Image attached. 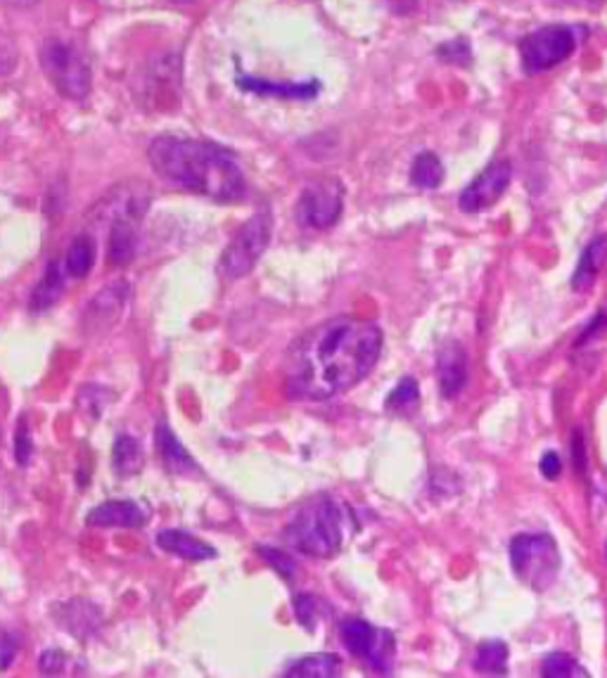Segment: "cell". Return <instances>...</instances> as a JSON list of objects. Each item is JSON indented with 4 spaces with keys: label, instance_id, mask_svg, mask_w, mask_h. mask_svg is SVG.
Here are the masks:
<instances>
[{
    "label": "cell",
    "instance_id": "cell-15",
    "mask_svg": "<svg viewBox=\"0 0 607 678\" xmlns=\"http://www.w3.org/2000/svg\"><path fill=\"white\" fill-rule=\"evenodd\" d=\"M55 619L72 636L82 638V641H86V638H90V636H96L102 627L100 609L88 601H70V603L60 605V609L55 613Z\"/></svg>",
    "mask_w": 607,
    "mask_h": 678
},
{
    "label": "cell",
    "instance_id": "cell-36",
    "mask_svg": "<svg viewBox=\"0 0 607 678\" xmlns=\"http://www.w3.org/2000/svg\"><path fill=\"white\" fill-rule=\"evenodd\" d=\"M3 3L10 8H34L38 0H3Z\"/></svg>",
    "mask_w": 607,
    "mask_h": 678
},
{
    "label": "cell",
    "instance_id": "cell-8",
    "mask_svg": "<svg viewBox=\"0 0 607 678\" xmlns=\"http://www.w3.org/2000/svg\"><path fill=\"white\" fill-rule=\"evenodd\" d=\"M271 233H273V217L269 209H263L235 233L231 245L223 251L221 257L223 275L237 281V278H245L252 271L271 243Z\"/></svg>",
    "mask_w": 607,
    "mask_h": 678
},
{
    "label": "cell",
    "instance_id": "cell-4",
    "mask_svg": "<svg viewBox=\"0 0 607 678\" xmlns=\"http://www.w3.org/2000/svg\"><path fill=\"white\" fill-rule=\"evenodd\" d=\"M38 58H41L44 74L60 96L70 100H84L90 88H94V70H90L86 52L64 41V38H46Z\"/></svg>",
    "mask_w": 607,
    "mask_h": 678
},
{
    "label": "cell",
    "instance_id": "cell-16",
    "mask_svg": "<svg viewBox=\"0 0 607 678\" xmlns=\"http://www.w3.org/2000/svg\"><path fill=\"white\" fill-rule=\"evenodd\" d=\"M237 86L257 96H271L283 100H311L321 93V82H301V84H273L255 76H240Z\"/></svg>",
    "mask_w": 607,
    "mask_h": 678
},
{
    "label": "cell",
    "instance_id": "cell-25",
    "mask_svg": "<svg viewBox=\"0 0 607 678\" xmlns=\"http://www.w3.org/2000/svg\"><path fill=\"white\" fill-rule=\"evenodd\" d=\"M444 164L434 152H420L411 164V183L420 190H434L444 183Z\"/></svg>",
    "mask_w": 607,
    "mask_h": 678
},
{
    "label": "cell",
    "instance_id": "cell-19",
    "mask_svg": "<svg viewBox=\"0 0 607 678\" xmlns=\"http://www.w3.org/2000/svg\"><path fill=\"white\" fill-rule=\"evenodd\" d=\"M62 289H64V266L60 261H50L44 278H41V283H38L32 292V299H29L32 311L44 313V311L55 307V301L60 299Z\"/></svg>",
    "mask_w": 607,
    "mask_h": 678
},
{
    "label": "cell",
    "instance_id": "cell-28",
    "mask_svg": "<svg viewBox=\"0 0 607 678\" xmlns=\"http://www.w3.org/2000/svg\"><path fill=\"white\" fill-rule=\"evenodd\" d=\"M257 553L263 557V563H269L275 571H278V575H281L283 579L289 581V579L295 577L297 565H295V560H293V557H289L287 553L275 551V548H269V546H259Z\"/></svg>",
    "mask_w": 607,
    "mask_h": 678
},
{
    "label": "cell",
    "instance_id": "cell-12",
    "mask_svg": "<svg viewBox=\"0 0 607 678\" xmlns=\"http://www.w3.org/2000/svg\"><path fill=\"white\" fill-rule=\"evenodd\" d=\"M148 515L134 501H104L88 513V527H116V529H140Z\"/></svg>",
    "mask_w": 607,
    "mask_h": 678
},
{
    "label": "cell",
    "instance_id": "cell-34",
    "mask_svg": "<svg viewBox=\"0 0 607 678\" xmlns=\"http://www.w3.org/2000/svg\"><path fill=\"white\" fill-rule=\"evenodd\" d=\"M17 657V641L12 636H5L0 641V669H8Z\"/></svg>",
    "mask_w": 607,
    "mask_h": 678
},
{
    "label": "cell",
    "instance_id": "cell-20",
    "mask_svg": "<svg viewBox=\"0 0 607 678\" xmlns=\"http://www.w3.org/2000/svg\"><path fill=\"white\" fill-rule=\"evenodd\" d=\"M136 255V221L116 217L110 233L108 259L114 266H126Z\"/></svg>",
    "mask_w": 607,
    "mask_h": 678
},
{
    "label": "cell",
    "instance_id": "cell-35",
    "mask_svg": "<svg viewBox=\"0 0 607 678\" xmlns=\"http://www.w3.org/2000/svg\"><path fill=\"white\" fill-rule=\"evenodd\" d=\"M385 5L394 12V15H411V12L420 5V0H385Z\"/></svg>",
    "mask_w": 607,
    "mask_h": 678
},
{
    "label": "cell",
    "instance_id": "cell-11",
    "mask_svg": "<svg viewBox=\"0 0 607 678\" xmlns=\"http://www.w3.org/2000/svg\"><path fill=\"white\" fill-rule=\"evenodd\" d=\"M437 382L444 398H456L468 384V354L458 342H448L439 349Z\"/></svg>",
    "mask_w": 607,
    "mask_h": 678
},
{
    "label": "cell",
    "instance_id": "cell-3",
    "mask_svg": "<svg viewBox=\"0 0 607 678\" xmlns=\"http://www.w3.org/2000/svg\"><path fill=\"white\" fill-rule=\"evenodd\" d=\"M285 541L289 548L309 557H333L339 553L345 541V513L342 505L319 496L304 503L285 529Z\"/></svg>",
    "mask_w": 607,
    "mask_h": 678
},
{
    "label": "cell",
    "instance_id": "cell-6",
    "mask_svg": "<svg viewBox=\"0 0 607 678\" xmlns=\"http://www.w3.org/2000/svg\"><path fill=\"white\" fill-rule=\"evenodd\" d=\"M579 46V29L570 24H548L541 29L527 34L520 41L522 70L536 76L550 72L572 56Z\"/></svg>",
    "mask_w": 607,
    "mask_h": 678
},
{
    "label": "cell",
    "instance_id": "cell-17",
    "mask_svg": "<svg viewBox=\"0 0 607 678\" xmlns=\"http://www.w3.org/2000/svg\"><path fill=\"white\" fill-rule=\"evenodd\" d=\"M154 444H157V451H160V456L169 468V472L186 474V472L197 470V465H195L193 456L188 454V448L178 442V436L171 432L164 422L157 424Z\"/></svg>",
    "mask_w": 607,
    "mask_h": 678
},
{
    "label": "cell",
    "instance_id": "cell-30",
    "mask_svg": "<svg viewBox=\"0 0 607 678\" xmlns=\"http://www.w3.org/2000/svg\"><path fill=\"white\" fill-rule=\"evenodd\" d=\"M295 617L307 631L315 629V621H319V605L311 595H297L295 597Z\"/></svg>",
    "mask_w": 607,
    "mask_h": 678
},
{
    "label": "cell",
    "instance_id": "cell-33",
    "mask_svg": "<svg viewBox=\"0 0 607 678\" xmlns=\"http://www.w3.org/2000/svg\"><path fill=\"white\" fill-rule=\"evenodd\" d=\"M64 664H67L64 653H60V650H46L41 659H38V669L44 674H60L64 669Z\"/></svg>",
    "mask_w": 607,
    "mask_h": 678
},
{
    "label": "cell",
    "instance_id": "cell-21",
    "mask_svg": "<svg viewBox=\"0 0 607 678\" xmlns=\"http://www.w3.org/2000/svg\"><path fill=\"white\" fill-rule=\"evenodd\" d=\"M145 454L136 436L119 434L112 448V465L119 477H134L143 470Z\"/></svg>",
    "mask_w": 607,
    "mask_h": 678
},
{
    "label": "cell",
    "instance_id": "cell-23",
    "mask_svg": "<svg viewBox=\"0 0 607 678\" xmlns=\"http://www.w3.org/2000/svg\"><path fill=\"white\" fill-rule=\"evenodd\" d=\"M96 263V243L90 235H76L67 255H64V273H70L72 278H86L90 273V269H94Z\"/></svg>",
    "mask_w": 607,
    "mask_h": 678
},
{
    "label": "cell",
    "instance_id": "cell-26",
    "mask_svg": "<svg viewBox=\"0 0 607 678\" xmlns=\"http://www.w3.org/2000/svg\"><path fill=\"white\" fill-rule=\"evenodd\" d=\"M508 655H510V650L504 641H486L478 648V655H474V669L486 676L506 674Z\"/></svg>",
    "mask_w": 607,
    "mask_h": 678
},
{
    "label": "cell",
    "instance_id": "cell-2",
    "mask_svg": "<svg viewBox=\"0 0 607 678\" xmlns=\"http://www.w3.org/2000/svg\"><path fill=\"white\" fill-rule=\"evenodd\" d=\"M148 157L154 174L181 190L209 197L221 205L240 202L247 195V181L237 159L214 143L157 136L150 143Z\"/></svg>",
    "mask_w": 607,
    "mask_h": 678
},
{
    "label": "cell",
    "instance_id": "cell-22",
    "mask_svg": "<svg viewBox=\"0 0 607 678\" xmlns=\"http://www.w3.org/2000/svg\"><path fill=\"white\" fill-rule=\"evenodd\" d=\"M420 408V387L416 378H404L385 398V410L394 418H413Z\"/></svg>",
    "mask_w": 607,
    "mask_h": 678
},
{
    "label": "cell",
    "instance_id": "cell-37",
    "mask_svg": "<svg viewBox=\"0 0 607 678\" xmlns=\"http://www.w3.org/2000/svg\"><path fill=\"white\" fill-rule=\"evenodd\" d=\"M605 553H607V546H605Z\"/></svg>",
    "mask_w": 607,
    "mask_h": 678
},
{
    "label": "cell",
    "instance_id": "cell-7",
    "mask_svg": "<svg viewBox=\"0 0 607 678\" xmlns=\"http://www.w3.org/2000/svg\"><path fill=\"white\" fill-rule=\"evenodd\" d=\"M342 643L354 657H359L368 669L389 674L397 659V638L389 629L373 627L366 619H347L342 624Z\"/></svg>",
    "mask_w": 607,
    "mask_h": 678
},
{
    "label": "cell",
    "instance_id": "cell-18",
    "mask_svg": "<svg viewBox=\"0 0 607 678\" xmlns=\"http://www.w3.org/2000/svg\"><path fill=\"white\" fill-rule=\"evenodd\" d=\"M607 259V237H596L579 257L577 271L572 275V287L577 292H586L591 289V285L596 283V278L603 269V263Z\"/></svg>",
    "mask_w": 607,
    "mask_h": 678
},
{
    "label": "cell",
    "instance_id": "cell-10",
    "mask_svg": "<svg viewBox=\"0 0 607 678\" xmlns=\"http://www.w3.org/2000/svg\"><path fill=\"white\" fill-rule=\"evenodd\" d=\"M510 178L512 167L508 159H496V162H492L482 174L474 176L468 188L460 193L458 207L463 209L466 214H480V211L494 207L508 190Z\"/></svg>",
    "mask_w": 607,
    "mask_h": 678
},
{
    "label": "cell",
    "instance_id": "cell-13",
    "mask_svg": "<svg viewBox=\"0 0 607 678\" xmlns=\"http://www.w3.org/2000/svg\"><path fill=\"white\" fill-rule=\"evenodd\" d=\"M126 299H128V285L126 283L108 285L94 301H90V307H88L86 318H84V325L94 328L96 332L100 328L114 325L119 313H122V309H124Z\"/></svg>",
    "mask_w": 607,
    "mask_h": 678
},
{
    "label": "cell",
    "instance_id": "cell-1",
    "mask_svg": "<svg viewBox=\"0 0 607 678\" xmlns=\"http://www.w3.org/2000/svg\"><path fill=\"white\" fill-rule=\"evenodd\" d=\"M382 330L363 318L337 316L311 328L285 358V394L293 402H327L373 372L382 354Z\"/></svg>",
    "mask_w": 607,
    "mask_h": 678
},
{
    "label": "cell",
    "instance_id": "cell-9",
    "mask_svg": "<svg viewBox=\"0 0 607 678\" xmlns=\"http://www.w3.org/2000/svg\"><path fill=\"white\" fill-rule=\"evenodd\" d=\"M342 209H345V185L339 178L325 176L307 183L297 199L295 214L301 229L327 231L339 221Z\"/></svg>",
    "mask_w": 607,
    "mask_h": 678
},
{
    "label": "cell",
    "instance_id": "cell-24",
    "mask_svg": "<svg viewBox=\"0 0 607 678\" xmlns=\"http://www.w3.org/2000/svg\"><path fill=\"white\" fill-rule=\"evenodd\" d=\"M339 674H342V659L330 653L301 657L285 671V676H297V678H313V676L330 678V676H339Z\"/></svg>",
    "mask_w": 607,
    "mask_h": 678
},
{
    "label": "cell",
    "instance_id": "cell-32",
    "mask_svg": "<svg viewBox=\"0 0 607 678\" xmlns=\"http://www.w3.org/2000/svg\"><path fill=\"white\" fill-rule=\"evenodd\" d=\"M17 64V52L10 38L0 32V74H12Z\"/></svg>",
    "mask_w": 607,
    "mask_h": 678
},
{
    "label": "cell",
    "instance_id": "cell-27",
    "mask_svg": "<svg viewBox=\"0 0 607 678\" xmlns=\"http://www.w3.org/2000/svg\"><path fill=\"white\" fill-rule=\"evenodd\" d=\"M541 674L546 678H589L591 674L579 664L572 655L567 653H550L544 657V664H541Z\"/></svg>",
    "mask_w": 607,
    "mask_h": 678
},
{
    "label": "cell",
    "instance_id": "cell-31",
    "mask_svg": "<svg viewBox=\"0 0 607 678\" xmlns=\"http://www.w3.org/2000/svg\"><path fill=\"white\" fill-rule=\"evenodd\" d=\"M538 470L541 474L546 477V480H558L560 472H562V458L558 451H546L544 456H541V463H538Z\"/></svg>",
    "mask_w": 607,
    "mask_h": 678
},
{
    "label": "cell",
    "instance_id": "cell-29",
    "mask_svg": "<svg viewBox=\"0 0 607 678\" xmlns=\"http://www.w3.org/2000/svg\"><path fill=\"white\" fill-rule=\"evenodd\" d=\"M34 456V442H32V432H29V422H26V418L22 416L17 428H15V460L20 468H24V465H29Z\"/></svg>",
    "mask_w": 607,
    "mask_h": 678
},
{
    "label": "cell",
    "instance_id": "cell-5",
    "mask_svg": "<svg viewBox=\"0 0 607 678\" xmlns=\"http://www.w3.org/2000/svg\"><path fill=\"white\" fill-rule=\"evenodd\" d=\"M515 577L536 593L548 591L560 575V548L550 534H520L510 541Z\"/></svg>",
    "mask_w": 607,
    "mask_h": 678
},
{
    "label": "cell",
    "instance_id": "cell-14",
    "mask_svg": "<svg viewBox=\"0 0 607 678\" xmlns=\"http://www.w3.org/2000/svg\"><path fill=\"white\" fill-rule=\"evenodd\" d=\"M157 546L162 551L181 557V560H193V563H202V560H214L216 557V548L209 546L207 541L197 539L188 531L181 529H164L157 534Z\"/></svg>",
    "mask_w": 607,
    "mask_h": 678
}]
</instances>
